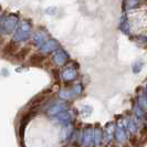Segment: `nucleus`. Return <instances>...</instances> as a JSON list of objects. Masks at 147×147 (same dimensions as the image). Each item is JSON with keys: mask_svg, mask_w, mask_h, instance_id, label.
I'll use <instances>...</instances> for the list:
<instances>
[{"mask_svg": "<svg viewBox=\"0 0 147 147\" xmlns=\"http://www.w3.org/2000/svg\"><path fill=\"white\" fill-rule=\"evenodd\" d=\"M17 51H18V44H16L15 42H10L5 48V53L8 52V54H15L17 53Z\"/></svg>", "mask_w": 147, "mask_h": 147, "instance_id": "1", "label": "nucleus"}]
</instances>
